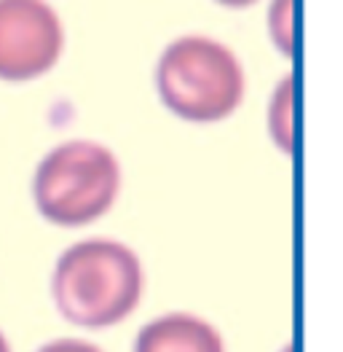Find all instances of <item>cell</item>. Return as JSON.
I'll return each mask as SVG.
<instances>
[{
    "mask_svg": "<svg viewBox=\"0 0 343 352\" xmlns=\"http://www.w3.org/2000/svg\"><path fill=\"white\" fill-rule=\"evenodd\" d=\"M35 352H105V350H102V347H97L94 342H86V339L62 336V339H51V342L40 344Z\"/></svg>",
    "mask_w": 343,
    "mask_h": 352,
    "instance_id": "52a82bcc",
    "label": "cell"
},
{
    "mask_svg": "<svg viewBox=\"0 0 343 352\" xmlns=\"http://www.w3.org/2000/svg\"><path fill=\"white\" fill-rule=\"evenodd\" d=\"M282 352H292V347H285V350H282Z\"/></svg>",
    "mask_w": 343,
    "mask_h": 352,
    "instance_id": "30bf717a",
    "label": "cell"
},
{
    "mask_svg": "<svg viewBox=\"0 0 343 352\" xmlns=\"http://www.w3.org/2000/svg\"><path fill=\"white\" fill-rule=\"evenodd\" d=\"M121 164L110 148L94 140H67L51 148L32 177L38 212L62 229L99 221L118 199Z\"/></svg>",
    "mask_w": 343,
    "mask_h": 352,
    "instance_id": "3957f363",
    "label": "cell"
},
{
    "mask_svg": "<svg viewBox=\"0 0 343 352\" xmlns=\"http://www.w3.org/2000/svg\"><path fill=\"white\" fill-rule=\"evenodd\" d=\"M134 352H228L220 328L193 312H164L137 331Z\"/></svg>",
    "mask_w": 343,
    "mask_h": 352,
    "instance_id": "5b68a950",
    "label": "cell"
},
{
    "mask_svg": "<svg viewBox=\"0 0 343 352\" xmlns=\"http://www.w3.org/2000/svg\"><path fill=\"white\" fill-rule=\"evenodd\" d=\"M156 89L177 118L217 124L241 105L244 70L228 46L206 35H182L158 59Z\"/></svg>",
    "mask_w": 343,
    "mask_h": 352,
    "instance_id": "7a4b0ae2",
    "label": "cell"
},
{
    "mask_svg": "<svg viewBox=\"0 0 343 352\" xmlns=\"http://www.w3.org/2000/svg\"><path fill=\"white\" fill-rule=\"evenodd\" d=\"M143 291V261L118 239H81L59 256L51 272L59 318L88 331L123 323L140 307Z\"/></svg>",
    "mask_w": 343,
    "mask_h": 352,
    "instance_id": "6da1fadb",
    "label": "cell"
},
{
    "mask_svg": "<svg viewBox=\"0 0 343 352\" xmlns=\"http://www.w3.org/2000/svg\"><path fill=\"white\" fill-rule=\"evenodd\" d=\"M268 129L274 143L289 153L292 151V78L289 76L274 91L271 111H268Z\"/></svg>",
    "mask_w": 343,
    "mask_h": 352,
    "instance_id": "8992f818",
    "label": "cell"
},
{
    "mask_svg": "<svg viewBox=\"0 0 343 352\" xmlns=\"http://www.w3.org/2000/svg\"><path fill=\"white\" fill-rule=\"evenodd\" d=\"M0 352H11V344H8V336L0 331Z\"/></svg>",
    "mask_w": 343,
    "mask_h": 352,
    "instance_id": "9c48e42d",
    "label": "cell"
},
{
    "mask_svg": "<svg viewBox=\"0 0 343 352\" xmlns=\"http://www.w3.org/2000/svg\"><path fill=\"white\" fill-rule=\"evenodd\" d=\"M64 30L43 0H0V81H32L62 57Z\"/></svg>",
    "mask_w": 343,
    "mask_h": 352,
    "instance_id": "277c9868",
    "label": "cell"
},
{
    "mask_svg": "<svg viewBox=\"0 0 343 352\" xmlns=\"http://www.w3.org/2000/svg\"><path fill=\"white\" fill-rule=\"evenodd\" d=\"M217 3H223V6H233V8H241V6H250V3H255V0H217Z\"/></svg>",
    "mask_w": 343,
    "mask_h": 352,
    "instance_id": "ba28073f",
    "label": "cell"
}]
</instances>
